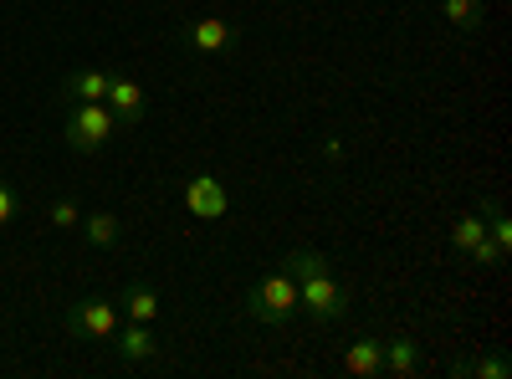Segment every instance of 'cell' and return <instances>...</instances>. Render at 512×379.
<instances>
[{"label":"cell","mask_w":512,"mask_h":379,"mask_svg":"<svg viewBox=\"0 0 512 379\" xmlns=\"http://www.w3.org/2000/svg\"><path fill=\"white\" fill-rule=\"evenodd\" d=\"M62 134H67V144H72L77 154H98V149L118 134V118H113L108 103H72Z\"/></svg>","instance_id":"cell-2"},{"label":"cell","mask_w":512,"mask_h":379,"mask_svg":"<svg viewBox=\"0 0 512 379\" xmlns=\"http://www.w3.org/2000/svg\"><path fill=\"white\" fill-rule=\"evenodd\" d=\"M344 369H349V374H364V379L384 374V344H379V339H359V344H349Z\"/></svg>","instance_id":"cell-11"},{"label":"cell","mask_w":512,"mask_h":379,"mask_svg":"<svg viewBox=\"0 0 512 379\" xmlns=\"http://www.w3.org/2000/svg\"><path fill=\"white\" fill-rule=\"evenodd\" d=\"M451 246L461 251L466 262H477V267H502V251L487 241V221L477 216V210H466V216L451 221Z\"/></svg>","instance_id":"cell-4"},{"label":"cell","mask_w":512,"mask_h":379,"mask_svg":"<svg viewBox=\"0 0 512 379\" xmlns=\"http://www.w3.org/2000/svg\"><path fill=\"white\" fill-rule=\"evenodd\" d=\"M451 374H456V379H466V374H472V379H507V374H512V359L497 349V354H477V359L451 364Z\"/></svg>","instance_id":"cell-12"},{"label":"cell","mask_w":512,"mask_h":379,"mask_svg":"<svg viewBox=\"0 0 512 379\" xmlns=\"http://www.w3.org/2000/svg\"><path fill=\"white\" fill-rule=\"evenodd\" d=\"M441 16L456 31H482V0H441Z\"/></svg>","instance_id":"cell-16"},{"label":"cell","mask_w":512,"mask_h":379,"mask_svg":"<svg viewBox=\"0 0 512 379\" xmlns=\"http://www.w3.org/2000/svg\"><path fill=\"white\" fill-rule=\"evenodd\" d=\"M282 272H292V277H318V272H333V262L323 257V251H287Z\"/></svg>","instance_id":"cell-17"},{"label":"cell","mask_w":512,"mask_h":379,"mask_svg":"<svg viewBox=\"0 0 512 379\" xmlns=\"http://www.w3.org/2000/svg\"><path fill=\"white\" fill-rule=\"evenodd\" d=\"M180 47L185 52H231L236 47V26L221 16H200L180 26Z\"/></svg>","instance_id":"cell-6"},{"label":"cell","mask_w":512,"mask_h":379,"mask_svg":"<svg viewBox=\"0 0 512 379\" xmlns=\"http://www.w3.org/2000/svg\"><path fill=\"white\" fill-rule=\"evenodd\" d=\"M16 210H21L16 190H11V185H0V226H11V221H16Z\"/></svg>","instance_id":"cell-20"},{"label":"cell","mask_w":512,"mask_h":379,"mask_svg":"<svg viewBox=\"0 0 512 379\" xmlns=\"http://www.w3.org/2000/svg\"><path fill=\"white\" fill-rule=\"evenodd\" d=\"M415 369H420V344L415 339H390V344H384V374L410 379Z\"/></svg>","instance_id":"cell-14"},{"label":"cell","mask_w":512,"mask_h":379,"mask_svg":"<svg viewBox=\"0 0 512 379\" xmlns=\"http://www.w3.org/2000/svg\"><path fill=\"white\" fill-rule=\"evenodd\" d=\"M292 313H297V282H292V272H272V277H262L246 292V318H256V323L277 328Z\"/></svg>","instance_id":"cell-1"},{"label":"cell","mask_w":512,"mask_h":379,"mask_svg":"<svg viewBox=\"0 0 512 379\" xmlns=\"http://www.w3.org/2000/svg\"><path fill=\"white\" fill-rule=\"evenodd\" d=\"M297 282V308H308L318 323H333V318H344L349 313V287L344 282H333V272H318V277H292Z\"/></svg>","instance_id":"cell-3"},{"label":"cell","mask_w":512,"mask_h":379,"mask_svg":"<svg viewBox=\"0 0 512 379\" xmlns=\"http://www.w3.org/2000/svg\"><path fill=\"white\" fill-rule=\"evenodd\" d=\"M118 308L128 313V323H154L159 318V298H154V287H144V282H134L118 298Z\"/></svg>","instance_id":"cell-13"},{"label":"cell","mask_w":512,"mask_h":379,"mask_svg":"<svg viewBox=\"0 0 512 379\" xmlns=\"http://www.w3.org/2000/svg\"><path fill=\"white\" fill-rule=\"evenodd\" d=\"M113 328H118V303L113 298H82L67 313V333H72V339H113Z\"/></svg>","instance_id":"cell-5"},{"label":"cell","mask_w":512,"mask_h":379,"mask_svg":"<svg viewBox=\"0 0 512 379\" xmlns=\"http://www.w3.org/2000/svg\"><path fill=\"white\" fill-rule=\"evenodd\" d=\"M108 108H113V118H118V129H139L144 123V88L134 77H113L108 82V98H103Z\"/></svg>","instance_id":"cell-8"},{"label":"cell","mask_w":512,"mask_h":379,"mask_svg":"<svg viewBox=\"0 0 512 379\" xmlns=\"http://www.w3.org/2000/svg\"><path fill=\"white\" fill-rule=\"evenodd\" d=\"M108 82H113V72L82 67V72L62 77V98H67V103H103V98H108Z\"/></svg>","instance_id":"cell-9"},{"label":"cell","mask_w":512,"mask_h":379,"mask_svg":"<svg viewBox=\"0 0 512 379\" xmlns=\"http://www.w3.org/2000/svg\"><path fill=\"white\" fill-rule=\"evenodd\" d=\"M47 221L57 231H72V226H82V210H77V200H52L47 205Z\"/></svg>","instance_id":"cell-19"},{"label":"cell","mask_w":512,"mask_h":379,"mask_svg":"<svg viewBox=\"0 0 512 379\" xmlns=\"http://www.w3.org/2000/svg\"><path fill=\"white\" fill-rule=\"evenodd\" d=\"M487 241L507 257V246H512V226H507V216H502V205H487Z\"/></svg>","instance_id":"cell-18"},{"label":"cell","mask_w":512,"mask_h":379,"mask_svg":"<svg viewBox=\"0 0 512 379\" xmlns=\"http://www.w3.org/2000/svg\"><path fill=\"white\" fill-rule=\"evenodd\" d=\"M113 349L128 364L154 359V323H123V328H113Z\"/></svg>","instance_id":"cell-10"},{"label":"cell","mask_w":512,"mask_h":379,"mask_svg":"<svg viewBox=\"0 0 512 379\" xmlns=\"http://www.w3.org/2000/svg\"><path fill=\"white\" fill-rule=\"evenodd\" d=\"M82 231H88V241H93V246H118L123 221L113 216V210H98V216H82Z\"/></svg>","instance_id":"cell-15"},{"label":"cell","mask_w":512,"mask_h":379,"mask_svg":"<svg viewBox=\"0 0 512 379\" xmlns=\"http://www.w3.org/2000/svg\"><path fill=\"white\" fill-rule=\"evenodd\" d=\"M185 205L195 210V221H226L231 216V195L216 175H195L185 185Z\"/></svg>","instance_id":"cell-7"}]
</instances>
